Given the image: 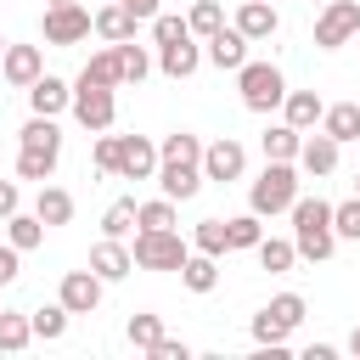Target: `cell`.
<instances>
[{
    "mask_svg": "<svg viewBox=\"0 0 360 360\" xmlns=\"http://www.w3.org/2000/svg\"><path fill=\"white\" fill-rule=\"evenodd\" d=\"M292 248H298V259H332V248H338V231H332V202H321V197H292Z\"/></svg>",
    "mask_w": 360,
    "mask_h": 360,
    "instance_id": "obj_1",
    "label": "cell"
},
{
    "mask_svg": "<svg viewBox=\"0 0 360 360\" xmlns=\"http://www.w3.org/2000/svg\"><path fill=\"white\" fill-rule=\"evenodd\" d=\"M304 321V298L298 292H276L259 315H253V343L259 349H270V354H281L287 349V332Z\"/></svg>",
    "mask_w": 360,
    "mask_h": 360,
    "instance_id": "obj_2",
    "label": "cell"
},
{
    "mask_svg": "<svg viewBox=\"0 0 360 360\" xmlns=\"http://www.w3.org/2000/svg\"><path fill=\"white\" fill-rule=\"evenodd\" d=\"M236 90H242V107L248 112H276L281 96H287V79L276 62H242L236 68Z\"/></svg>",
    "mask_w": 360,
    "mask_h": 360,
    "instance_id": "obj_3",
    "label": "cell"
},
{
    "mask_svg": "<svg viewBox=\"0 0 360 360\" xmlns=\"http://www.w3.org/2000/svg\"><path fill=\"white\" fill-rule=\"evenodd\" d=\"M292 197H298V174H292V163H270V158H264V174L253 180L248 208L264 219V214H287V208H292Z\"/></svg>",
    "mask_w": 360,
    "mask_h": 360,
    "instance_id": "obj_4",
    "label": "cell"
},
{
    "mask_svg": "<svg viewBox=\"0 0 360 360\" xmlns=\"http://www.w3.org/2000/svg\"><path fill=\"white\" fill-rule=\"evenodd\" d=\"M186 236L169 225V231H135V248H129V259L141 264V270H180L186 264Z\"/></svg>",
    "mask_w": 360,
    "mask_h": 360,
    "instance_id": "obj_5",
    "label": "cell"
},
{
    "mask_svg": "<svg viewBox=\"0 0 360 360\" xmlns=\"http://www.w3.org/2000/svg\"><path fill=\"white\" fill-rule=\"evenodd\" d=\"M73 118H79L90 135L112 129V118H118V101H112V90H107V84H90V79H79V84H73Z\"/></svg>",
    "mask_w": 360,
    "mask_h": 360,
    "instance_id": "obj_6",
    "label": "cell"
},
{
    "mask_svg": "<svg viewBox=\"0 0 360 360\" xmlns=\"http://www.w3.org/2000/svg\"><path fill=\"white\" fill-rule=\"evenodd\" d=\"M354 34H360V6H354V0H326L321 17H315V45H321V51H338V45H349Z\"/></svg>",
    "mask_w": 360,
    "mask_h": 360,
    "instance_id": "obj_7",
    "label": "cell"
},
{
    "mask_svg": "<svg viewBox=\"0 0 360 360\" xmlns=\"http://www.w3.org/2000/svg\"><path fill=\"white\" fill-rule=\"evenodd\" d=\"M90 11L73 0V6H45V45H79L90 39Z\"/></svg>",
    "mask_w": 360,
    "mask_h": 360,
    "instance_id": "obj_8",
    "label": "cell"
},
{
    "mask_svg": "<svg viewBox=\"0 0 360 360\" xmlns=\"http://www.w3.org/2000/svg\"><path fill=\"white\" fill-rule=\"evenodd\" d=\"M101 287H107V281H101L90 264H84V270H68L62 287H56V304H62L68 315H90V309L101 304Z\"/></svg>",
    "mask_w": 360,
    "mask_h": 360,
    "instance_id": "obj_9",
    "label": "cell"
},
{
    "mask_svg": "<svg viewBox=\"0 0 360 360\" xmlns=\"http://www.w3.org/2000/svg\"><path fill=\"white\" fill-rule=\"evenodd\" d=\"M242 169H248V152H242V141H214V146H202V180H219V186H231V180H242Z\"/></svg>",
    "mask_w": 360,
    "mask_h": 360,
    "instance_id": "obj_10",
    "label": "cell"
},
{
    "mask_svg": "<svg viewBox=\"0 0 360 360\" xmlns=\"http://www.w3.org/2000/svg\"><path fill=\"white\" fill-rule=\"evenodd\" d=\"M158 174V146L146 135H118V180H152Z\"/></svg>",
    "mask_w": 360,
    "mask_h": 360,
    "instance_id": "obj_11",
    "label": "cell"
},
{
    "mask_svg": "<svg viewBox=\"0 0 360 360\" xmlns=\"http://www.w3.org/2000/svg\"><path fill=\"white\" fill-rule=\"evenodd\" d=\"M231 28H236V34L248 39V45H259V39H270V34L281 28V17H276V6H270V0H242V6H236V22H231Z\"/></svg>",
    "mask_w": 360,
    "mask_h": 360,
    "instance_id": "obj_12",
    "label": "cell"
},
{
    "mask_svg": "<svg viewBox=\"0 0 360 360\" xmlns=\"http://www.w3.org/2000/svg\"><path fill=\"white\" fill-rule=\"evenodd\" d=\"M0 73H6V84L28 90V84L45 73V56H39V45H6V56H0Z\"/></svg>",
    "mask_w": 360,
    "mask_h": 360,
    "instance_id": "obj_13",
    "label": "cell"
},
{
    "mask_svg": "<svg viewBox=\"0 0 360 360\" xmlns=\"http://www.w3.org/2000/svg\"><path fill=\"white\" fill-rule=\"evenodd\" d=\"M158 186H163V197H174V202H191L197 191H202V163H158Z\"/></svg>",
    "mask_w": 360,
    "mask_h": 360,
    "instance_id": "obj_14",
    "label": "cell"
},
{
    "mask_svg": "<svg viewBox=\"0 0 360 360\" xmlns=\"http://www.w3.org/2000/svg\"><path fill=\"white\" fill-rule=\"evenodd\" d=\"M90 270H96L101 281H124V276L135 270V259H129V248H124L118 236H101V242L90 248Z\"/></svg>",
    "mask_w": 360,
    "mask_h": 360,
    "instance_id": "obj_15",
    "label": "cell"
},
{
    "mask_svg": "<svg viewBox=\"0 0 360 360\" xmlns=\"http://www.w3.org/2000/svg\"><path fill=\"white\" fill-rule=\"evenodd\" d=\"M28 107H34V112H45V118H56V112H68V107H73V90H68L56 73H39V79L28 84Z\"/></svg>",
    "mask_w": 360,
    "mask_h": 360,
    "instance_id": "obj_16",
    "label": "cell"
},
{
    "mask_svg": "<svg viewBox=\"0 0 360 360\" xmlns=\"http://www.w3.org/2000/svg\"><path fill=\"white\" fill-rule=\"evenodd\" d=\"M321 112H326V101H321L315 90H287V96H281V124H292V129H304V135L321 124Z\"/></svg>",
    "mask_w": 360,
    "mask_h": 360,
    "instance_id": "obj_17",
    "label": "cell"
},
{
    "mask_svg": "<svg viewBox=\"0 0 360 360\" xmlns=\"http://www.w3.org/2000/svg\"><path fill=\"white\" fill-rule=\"evenodd\" d=\"M158 68H163L169 79H191V73L202 68V51H197V34H191V39H174V45H158Z\"/></svg>",
    "mask_w": 360,
    "mask_h": 360,
    "instance_id": "obj_18",
    "label": "cell"
},
{
    "mask_svg": "<svg viewBox=\"0 0 360 360\" xmlns=\"http://www.w3.org/2000/svg\"><path fill=\"white\" fill-rule=\"evenodd\" d=\"M90 22H96V34H101L107 45H118V39H135V22H141V17H135L129 6H118V0H107Z\"/></svg>",
    "mask_w": 360,
    "mask_h": 360,
    "instance_id": "obj_19",
    "label": "cell"
},
{
    "mask_svg": "<svg viewBox=\"0 0 360 360\" xmlns=\"http://www.w3.org/2000/svg\"><path fill=\"white\" fill-rule=\"evenodd\" d=\"M208 62H214V68H231V73H236V68L248 62V39H242L236 28H214V34H208Z\"/></svg>",
    "mask_w": 360,
    "mask_h": 360,
    "instance_id": "obj_20",
    "label": "cell"
},
{
    "mask_svg": "<svg viewBox=\"0 0 360 360\" xmlns=\"http://www.w3.org/2000/svg\"><path fill=\"white\" fill-rule=\"evenodd\" d=\"M298 163H304V174H332L338 169V141L321 129V135H309L304 146H298Z\"/></svg>",
    "mask_w": 360,
    "mask_h": 360,
    "instance_id": "obj_21",
    "label": "cell"
},
{
    "mask_svg": "<svg viewBox=\"0 0 360 360\" xmlns=\"http://www.w3.org/2000/svg\"><path fill=\"white\" fill-rule=\"evenodd\" d=\"M298 146H304V129H292V124H270L264 129V158L270 163H298Z\"/></svg>",
    "mask_w": 360,
    "mask_h": 360,
    "instance_id": "obj_22",
    "label": "cell"
},
{
    "mask_svg": "<svg viewBox=\"0 0 360 360\" xmlns=\"http://www.w3.org/2000/svg\"><path fill=\"white\" fill-rule=\"evenodd\" d=\"M180 281H186L191 292H214V287H219V259H214V253H186Z\"/></svg>",
    "mask_w": 360,
    "mask_h": 360,
    "instance_id": "obj_23",
    "label": "cell"
},
{
    "mask_svg": "<svg viewBox=\"0 0 360 360\" xmlns=\"http://www.w3.org/2000/svg\"><path fill=\"white\" fill-rule=\"evenodd\" d=\"M321 129H326L338 146L354 141V135H360V101H338V107H326V112H321Z\"/></svg>",
    "mask_w": 360,
    "mask_h": 360,
    "instance_id": "obj_24",
    "label": "cell"
},
{
    "mask_svg": "<svg viewBox=\"0 0 360 360\" xmlns=\"http://www.w3.org/2000/svg\"><path fill=\"white\" fill-rule=\"evenodd\" d=\"M34 214L45 219V231H51V225H68V219H73V191H62V186H39Z\"/></svg>",
    "mask_w": 360,
    "mask_h": 360,
    "instance_id": "obj_25",
    "label": "cell"
},
{
    "mask_svg": "<svg viewBox=\"0 0 360 360\" xmlns=\"http://www.w3.org/2000/svg\"><path fill=\"white\" fill-rule=\"evenodd\" d=\"M6 242H11L17 253L39 248V242H45V219H39V214H22V208H17V214L6 219Z\"/></svg>",
    "mask_w": 360,
    "mask_h": 360,
    "instance_id": "obj_26",
    "label": "cell"
},
{
    "mask_svg": "<svg viewBox=\"0 0 360 360\" xmlns=\"http://www.w3.org/2000/svg\"><path fill=\"white\" fill-rule=\"evenodd\" d=\"M34 343V326L22 309H0V354H22Z\"/></svg>",
    "mask_w": 360,
    "mask_h": 360,
    "instance_id": "obj_27",
    "label": "cell"
},
{
    "mask_svg": "<svg viewBox=\"0 0 360 360\" xmlns=\"http://www.w3.org/2000/svg\"><path fill=\"white\" fill-rule=\"evenodd\" d=\"M56 158H62V152H51V146H22V152H17V174L45 186V180L56 174Z\"/></svg>",
    "mask_w": 360,
    "mask_h": 360,
    "instance_id": "obj_28",
    "label": "cell"
},
{
    "mask_svg": "<svg viewBox=\"0 0 360 360\" xmlns=\"http://www.w3.org/2000/svg\"><path fill=\"white\" fill-rule=\"evenodd\" d=\"M79 79H90V84H107V90H118L124 84V68H118V51L107 45V51H96L90 62H84V73Z\"/></svg>",
    "mask_w": 360,
    "mask_h": 360,
    "instance_id": "obj_29",
    "label": "cell"
},
{
    "mask_svg": "<svg viewBox=\"0 0 360 360\" xmlns=\"http://www.w3.org/2000/svg\"><path fill=\"white\" fill-rule=\"evenodd\" d=\"M17 141H22V146H51V152H62V129H56V118H45V112H34V118L17 129Z\"/></svg>",
    "mask_w": 360,
    "mask_h": 360,
    "instance_id": "obj_30",
    "label": "cell"
},
{
    "mask_svg": "<svg viewBox=\"0 0 360 360\" xmlns=\"http://www.w3.org/2000/svg\"><path fill=\"white\" fill-rule=\"evenodd\" d=\"M202 163V141L197 135H186V129H174V135H163V146H158V163Z\"/></svg>",
    "mask_w": 360,
    "mask_h": 360,
    "instance_id": "obj_31",
    "label": "cell"
},
{
    "mask_svg": "<svg viewBox=\"0 0 360 360\" xmlns=\"http://www.w3.org/2000/svg\"><path fill=\"white\" fill-rule=\"evenodd\" d=\"M253 253H259V264H264L270 276L292 270V259H298V248H292V242H281V236H259V248H253Z\"/></svg>",
    "mask_w": 360,
    "mask_h": 360,
    "instance_id": "obj_32",
    "label": "cell"
},
{
    "mask_svg": "<svg viewBox=\"0 0 360 360\" xmlns=\"http://www.w3.org/2000/svg\"><path fill=\"white\" fill-rule=\"evenodd\" d=\"M186 28H191L197 39H208L214 28H225V6H219V0H197V6L186 11Z\"/></svg>",
    "mask_w": 360,
    "mask_h": 360,
    "instance_id": "obj_33",
    "label": "cell"
},
{
    "mask_svg": "<svg viewBox=\"0 0 360 360\" xmlns=\"http://www.w3.org/2000/svg\"><path fill=\"white\" fill-rule=\"evenodd\" d=\"M112 51H118V68H124V84H141V79L152 73V56H146V51H141L135 39H118Z\"/></svg>",
    "mask_w": 360,
    "mask_h": 360,
    "instance_id": "obj_34",
    "label": "cell"
},
{
    "mask_svg": "<svg viewBox=\"0 0 360 360\" xmlns=\"http://www.w3.org/2000/svg\"><path fill=\"white\" fill-rule=\"evenodd\" d=\"M28 326H34V338H45V343H56V338L68 332V309H62V304H45V309H28Z\"/></svg>",
    "mask_w": 360,
    "mask_h": 360,
    "instance_id": "obj_35",
    "label": "cell"
},
{
    "mask_svg": "<svg viewBox=\"0 0 360 360\" xmlns=\"http://www.w3.org/2000/svg\"><path fill=\"white\" fill-rule=\"evenodd\" d=\"M135 225H141V231H169V225H174V197L135 202Z\"/></svg>",
    "mask_w": 360,
    "mask_h": 360,
    "instance_id": "obj_36",
    "label": "cell"
},
{
    "mask_svg": "<svg viewBox=\"0 0 360 360\" xmlns=\"http://www.w3.org/2000/svg\"><path fill=\"white\" fill-rule=\"evenodd\" d=\"M129 231H135V197H118V202L101 214V236H118V242H124Z\"/></svg>",
    "mask_w": 360,
    "mask_h": 360,
    "instance_id": "obj_37",
    "label": "cell"
},
{
    "mask_svg": "<svg viewBox=\"0 0 360 360\" xmlns=\"http://www.w3.org/2000/svg\"><path fill=\"white\" fill-rule=\"evenodd\" d=\"M259 236H264V225H259L253 208L236 214V219H225V242H231V248H259Z\"/></svg>",
    "mask_w": 360,
    "mask_h": 360,
    "instance_id": "obj_38",
    "label": "cell"
},
{
    "mask_svg": "<svg viewBox=\"0 0 360 360\" xmlns=\"http://www.w3.org/2000/svg\"><path fill=\"white\" fill-rule=\"evenodd\" d=\"M332 231H338V242H360V197L332 202Z\"/></svg>",
    "mask_w": 360,
    "mask_h": 360,
    "instance_id": "obj_39",
    "label": "cell"
},
{
    "mask_svg": "<svg viewBox=\"0 0 360 360\" xmlns=\"http://www.w3.org/2000/svg\"><path fill=\"white\" fill-rule=\"evenodd\" d=\"M191 242H197V253H231V242H225V219H202L197 231H191Z\"/></svg>",
    "mask_w": 360,
    "mask_h": 360,
    "instance_id": "obj_40",
    "label": "cell"
},
{
    "mask_svg": "<svg viewBox=\"0 0 360 360\" xmlns=\"http://www.w3.org/2000/svg\"><path fill=\"white\" fill-rule=\"evenodd\" d=\"M158 338H163V321H158V315H129V343H135L141 354H146Z\"/></svg>",
    "mask_w": 360,
    "mask_h": 360,
    "instance_id": "obj_41",
    "label": "cell"
},
{
    "mask_svg": "<svg viewBox=\"0 0 360 360\" xmlns=\"http://www.w3.org/2000/svg\"><path fill=\"white\" fill-rule=\"evenodd\" d=\"M152 39H158V45H174V39H191V28H186V17H163V11H158V17H152Z\"/></svg>",
    "mask_w": 360,
    "mask_h": 360,
    "instance_id": "obj_42",
    "label": "cell"
},
{
    "mask_svg": "<svg viewBox=\"0 0 360 360\" xmlns=\"http://www.w3.org/2000/svg\"><path fill=\"white\" fill-rule=\"evenodd\" d=\"M90 158H96V169H101V174H118V135H107V129H101Z\"/></svg>",
    "mask_w": 360,
    "mask_h": 360,
    "instance_id": "obj_43",
    "label": "cell"
},
{
    "mask_svg": "<svg viewBox=\"0 0 360 360\" xmlns=\"http://www.w3.org/2000/svg\"><path fill=\"white\" fill-rule=\"evenodd\" d=\"M146 354H152V360H191V349H186L180 338H158V343H152Z\"/></svg>",
    "mask_w": 360,
    "mask_h": 360,
    "instance_id": "obj_44",
    "label": "cell"
},
{
    "mask_svg": "<svg viewBox=\"0 0 360 360\" xmlns=\"http://www.w3.org/2000/svg\"><path fill=\"white\" fill-rule=\"evenodd\" d=\"M17 259H22V253L6 242V248H0V287H11V281H17Z\"/></svg>",
    "mask_w": 360,
    "mask_h": 360,
    "instance_id": "obj_45",
    "label": "cell"
},
{
    "mask_svg": "<svg viewBox=\"0 0 360 360\" xmlns=\"http://www.w3.org/2000/svg\"><path fill=\"white\" fill-rule=\"evenodd\" d=\"M17 202H22V197H17V186H11V180H0V225L17 214Z\"/></svg>",
    "mask_w": 360,
    "mask_h": 360,
    "instance_id": "obj_46",
    "label": "cell"
},
{
    "mask_svg": "<svg viewBox=\"0 0 360 360\" xmlns=\"http://www.w3.org/2000/svg\"><path fill=\"white\" fill-rule=\"evenodd\" d=\"M118 6H129L141 22H152V17H158V0H118Z\"/></svg>",
    "mask_w": 360,
    "mask_h": 360,
    "instance_id": "obj_47",
    "label": "cell"
},
{
    "mask_svg": "<svg viewBox=\"0 0 360 360\" xmlns=\"http://www.w3.org/2000/svg\"><path fill=\"white\" fill-rule=\"evenodd\" d=\"M304 360H338V349H332V343H309V349H304Z\"/></svg>",
    "mask_w": 360,
    "mask_h": 360,
    "instance_id": "obj_48",
    "label": "cell"
},
{
    "mask_svg": "<svg viewBox=\"0 0 360 360\" xmlns=\"http://www.w3.org/2000/svg\"><path fill=\"white\" fill-rule=\"evenodd\" d=\"M349 354H354V360H360V326H354V332H349Z\"/></svg>",
    "mask_w": 360,
    "mask_h": 360,
    "instance_id": "obj_49",
    "label": "cell"
},
{
    "mask_svg": "<svg viewBox=\"0 0 360 360\" xmlns=\"http://www.w3.org/2000/svg\"><path fill=\"white\" fill-rule=\"evenodd\" d=\"M45 6H73V0H45Z\"/></svg>",
    "mask_w": 360,
    "mask_h": 360,
    "instance_id": "obj_50",
    "label": "cell"
},
{
    "mask_svg": "<svg viewBox=\"0 0 360 360\" xmlns=\"http://www.w3.org/2000/svg\"><path fill=\"white\" fill-rule=\"evenodd\" d=\"M6 45H11V39H0V56H6Z\"/></svg>",
    "mask_w": 360,
    "mask_h": 360,
    "instance_id": "obj_51",
    "label": "cell"
},
{
    "mask_svg": "<svg viewBox=\"0 0 360 360\" xmlns=\"http://www.w3.org/2000/svg\"><path fill=\"white\" fill-rule=\"evenodd\" d=\"M354 197H360V174H354Z\"/></svg>",
    "mask_w": 360,
    "mask_h": 360,
    "instance_id": "obj_52",
    "label": "cell"
},
{
    "mask_svg": "<svg viewBox=\"0 0 360 360\" xmlns=\"http://www.w3.org/2000/svg\"><path fill=\"white\" fill-rule=\"evenodd\" d=\"M309 6H326V0H309Z\"/></svg>",
    "mask_w": 360,
    "mask_h": 360,
    "instance_id": "obj_53",
    "label": "cell"
},
{
    "mask_svg": "<svg viewBox=\"0 0 360 360\" xmlns=\"http://www.w3.org/2000/svg\"><path fill=\"white\" fill-rule=\"evenodd\" d=\"M354 141H360V135H354Z\"/></svg>",
    "mask_w": 360,
    "mask_h": 360,
    "instance_id": "obj_54",
    "label": "cell"
},
{
    "mask_svg": "<svg viewBox=\"0 0 360 360\" xmlns=\"http://www.w3.org/2000/svg\"><path fill=\"white\" fill-rule=\"evenodd\" d=\"M270 6H276V0H270Z\"/></svg>",
    "mask_w": 360,
    "mask_h": 360,
    "instance_id": "obj_55",
    "label": "cell"
},
{
    "mask_svg": "<svg viewBox=\"0 0 360 360\" xmlns=\"http://www.w3.org/2000/svg\"><path fill=\"white\" fill-rule=\"evenodd\" d=\"M354 101H360V96H354Z\"/></svg>",
    "mask_w": 360,
    "mask_h": 360,
    "instance_id": "obj_56",
    "label": "cell"
}]
</instances>
